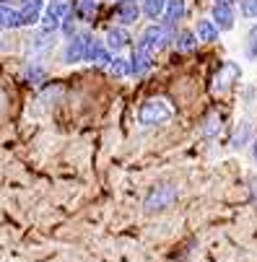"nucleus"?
Here are the masks:
<instances>
[{
	"mask_svg": "<svg viewBox=\"0 0 257 262\" xmlns=\"http://www.w3.org/2000/svg\"><path fill=\"white\" fill-rule=\"evenodd\" d=\"M244 55H247V60L257 62V24H252V26H249V31H247V45H244Z\"/></svg>",
	"mask_w": 257,
	"mask_h": 262,
	"instance_id": "20",
	"label": "nucleus"
},
{
	"mask_svg": "<svg viewBox=\"0 0 257 262\" xmlns=\"http://www.w3.org/2000/svg\"><path fill=\"white\" fill-rule=\"evenodd\" d=\"M109 3H120V0H109Z\"/></svg>",
	"mask_w": 257,
	"mask_h": 262,
	"instance_id": "25",
	"label": "nucleus"
},
{
	"mask_svg": "<svg viewBox=\"0 0 257 262\" xmlns=\"http://www.w3.org/2000/svg\"><path fill=\"white\" fill-rule=\"evenodd\" d=\"M239 78H242L239 62L226 60L221 68L216 70V76H213V91H216V94H226V91H231V89L239 83Z\"/></svg>",
	"mask_w": 257,
	"mask_h": 262,
	"instance_id": "5",
	"label": "nucleus"
},
{
	"mask_svg": "<svg viewBox=\"0 0 257 262\" xmlns=\"http://www.w3.org/2000/svg\"><path fill=\"white\" fill-rule=\"evenodd\" d=\"M195 34H198V42H216L218 39V34H221V29L216 26V21L213 18H200L198 24H195Z\"/></svg>",
	"mask_w": 257,
	"mask_h": 262,
	"instance_id": "13",
	"label": "nucleus"
},
{
	"mask_svg": "<svg viewBox=\"0 0 257 262\" xmlns=\"http://www.w3.org/2000/svg\"><path fill=\"white\" fill-rule=\"evenodd\" d=\"M42 8H45V0H21L18 26H36L42 21Z\"/></svg>",
	"mask_w": 257,
	"mask_h": 262,
	"instance_id": "7",
	"label": "nucleus"
},
{
	"mask_svg": "<svg viewBox=\"0 0 257 262\" xmlns=\"http://www.w3.org/2000/svg\"><path fill=\"white\" fill-rule=\"evenodd\" d=\"M112 50L106 47V42L101 39H91L89 45V52H86V62H94V65H101V68H109V62H112Z\"/></svg>",
	"mask_w": 257,
	"mask_h": 262,
	"instance_id": "9",
	"label": "nucleus"
},
{
	"mask_svg": "<svg viewBox=\"0 0 257 262\" xmlns=\"http://www.w3.org/2000/svg\"><path fill=\"white\" fill-rule=\"evenodd\" d=\"M94 36L89 31H76L73 36H68L65 42V50H62V60L68 65H76V62H86V52H89V45H91Z\"/></svg>",
	"mask_w": 257,
	"mask_h": 262,
	"instance_id": "4",
	"label": "nucleus"
},
{
	"mask_svg": "<svg viewBox=\"0 0 257 262\" xmlns=\"http://www.w3.org/2000/svg\"><path fill=\"white\" fill-rule=\"evenodd\" d=\"M218 133H221V115H218V112H210V115L203 120L200 135L203 138H216Z\"/></svg>",
	"mask_w": 257,
	"mask_h": 262,
	"instance_id": "18",
	"label": "nucleus"
},
{
	"mask_svg": "<svg viewBox=\"0 0 257 262\" xmlns=\"http://www.w3.org/2000/svg\"><path fill=\"white\" fill-rule=\"evenodd\" d=\"M185 13H187V8H185V0H166V8H164V24H172V26H177L182 18H185Z\"/></svg>",
	"mask_w": 257,
	"mask_h": 262,
	"instance_id": "14",
	"label": "nucleus"
},
{
	"mask_svg": "<svg viewBox=\"0 0 257 262\" xmlns=\"http://www.w3.org/2000/svg\"><path fill=\"white\" fill-rule=\"evenodd\" d=\"M130 57H112V62H109V73L112 76H117V78H125V76H130Z\"/></svg>",
	"mask_w": 257,
	"mask_h": 262,
	"instance_id": "19",
	"label": "nucleus"
},
{
	"mask_svg": "<svg viewBox=\"0 0 257 262\" xmlns=\"http://www.w3.org/2000/svg\"><path fill=\"white\" fill-rule=\"evenodd\" d=\"M130 68H133V70H130V76H133V78H143L145 73L154 68V52H151V50H145L143 45L135 42L133 55H130Z\"/></svg>",
	"mask_w": 257,
	"mask_h": 262,
	"instance_id": "6",
	"label": "nucleus"
},
{
	"mask_svg": "<svg viewBox=\"0 0 257 262\" xmlns=\"http://www.w3.org/2000/svg\"><path fill=\"white\" fill-rule=\"evenodd\" d=\"M216 3H231L234 6V3H239V0H216Z\"/></svg>",
	"mask_w": 257,
	"mask_h": 262,
	"instance_id": "24",
	"label": "nucleus"
},
{
	"mask_svg": "<svg viewBox=\"0 0 257 262\" xmlns=\"http://www.w3.org/2000/svg\"><path fill=\"white\" fill-rule=\"evenodd\" d=\"M252 156H254V161H257V138L252 140Z\"/></svg>",
	"mask_w": 257,
	"mask_h": 262,
	"instance_id": "23",
	"label": "nucleus"
},
{
	"mask_svg": "<svg viewBox=\"0 0 257 262\" xmlns=\"http://www.w3.org/2000/svg\"><path fill=\"white\" fill-rule=\"evenodd\" d=\"M138 3H143V0H138Z\"/></svg>",
	"mask_w": 257,
	"mask_h": 262,
	"instance_id": "26",
	"label": "nucleus"
},
{
	"mask_svg": "<svg viewBox=\"0 0 257 262\" xmlns=\"http://www.w3.org/2000/svg\"><path fill=\"white\" fill-rule=\"evenodd\" d=\"M252 135H254V125H252V120H242V122L234 127L231 148H234V151H239V148L249 145V143H252Z\"/></svg>",
	"mask_w": 257,
	"mask_h": 262,
	"instance_id": "12",
	"label": "nucleus"
},
{
	"mask_svg": "<svg viewBox=\"0 0 257 262\" xmlns=\"http://www.w3.org/2000/svg\"><path fill=\"white\" fill-rule=\"evenodd\" d=\"M174 36H177V26L161 21V24L145 26V31L140 34V39H138V45H143L145 50H151V52L156 55V52L164 50L169 42H174Z\"/></svg>",
	"mask_w": 257,
	"mask_h": 262,
	"instance_id": "2",
	"label": "nucleus"
},
{
	"mask_svg": "<svg viewBox=\"0 0 257 262\" xmlns=\"http://www.w3.org/2000/svg\"><path fill=\"white\" fill-rule=\"evenodd\" d=\"M140 16H143V11H140L138 0H120L117 3V21L122 26H133Z\"/></svg>",
	"mask_w": 257,
	"mask_h": 262,
	"instance_id": "11",
	"label": "nucleus"
},
{
	"mask_svg": "<svg viewBox=\"0 0 257 262\" xmlns=\"http://www.w3.org/2000/svg\"><path fill=\"white\" fill-rule=\"evenodd\" d=\"M239 11L244 18H257V0H239Z\"/></svg>",
	"mask_w": 257,
	"mask_h": 262,
	"instance_id": "21",
	"label": "nucleus"
},
{
	"mask_svg": "<svg viewBox=\"0 0 257 262\" xmlns=\"http://www.w3.org/2000/svg\"><path fill=\"white\" fill-rule=\"evenodd\" d=\"M174 117V109L166 99H148L143 101L140 109H138V122L143 127H159V125H166L169 120Z\"/></svg>",
	"mask_w": 257,
	"mask_h": 262,
	"instance_id": "1",
	"label": "nucleus"
},
{
	"mask_svg": "<svg viewBox=\"0 0 257 262\" xmlns=\"http://www.w3.org/2000/svg\"><path fill=\"white\" fill-rule=\"evenodd\" d=\"M104 42H106V47L112 50V52H122V50H127V47H130V42H133V39H130L127 26H122V24H120V26H112V29L106 31V39H104Z\"/></svg>",
	"mask_w": 257,
	"mask_h": 262,
	"instance_id": "10",
	"label": "nucleus"
},
{
	"mask_svg": "<svg viewBox=\"0 0 257 262\" xmlns=\"http://www.w3.org/2000/svg\"><path fill=\"white\" fill-rule=\"evenodd\" d=\"M179 198V190H177V184H156L154 190L145 195L143 200V208L145 213H156V210H166L169 205H174Z\"/></svg>",
	"mask_w": 257,
	"mask_h": 262,
	"instance_id": "3",
	"label": "nucleus"
},
{
	"mask_svg": "<svg viewBox=\"0 0 257 262\" xmlns=\"http://www.w3.org/2000/svg\"><path fill=\"white\" fill-rule=\"evenodd\" d=\"M164 8H166V0H143V3H140L143 16L151 18V21L161 18V16H164Z\"/></svg>",
	"mask_w": 257,
	"mask_h": 262,
	"instance_id": "17",
	"label": "nucleus"
},
{
	"mask_svg": "<svg viewBox=\"0 0 257 262\" xmlns=\"http://www.w3.org/2000/svg\"><path fill=\"white\" fill-rule=\"evenodd\" d=\"M174 47H177L179 52H192V50L198 47V34H195V31H177Z\"/></svg>",
	"mask_w": 257,
	"mask_h": 262,
	"instance_id": "16",
	"label": "nucleus"
},
{
	"mask_svg": "<svg viewBox=\"0 0 257 262\" xmlns=\"http://www.w3.org/2000/svg\"><path fill=\"white\" fill-rule=\"evenodd\" d=\"M24 78L29 83H45L47 81V68L39 62V60H31L26 68H24Z\"/></svg>",
	"mask_w": 257,
	"mask_h": 262,
	"instance_id": "15",
	"label": "nucleus"
},
{
	"mask_svg": "<svg viewBox=\"0 0 257 262\" xmlns=\"http://www.w3.org/2000/svg\"><path fill=\"white\" fill-rule=\"evenodd\" d=\"M249 195H252V205L257 208V177H249Z\"/></svg>",
	"mask_w": 257,
	"mask_h": 262,
	"instance_id": "22",
	"label": "nucleus"
},
{
	"mask_svg": "<svg viewBox=\"0 0 257 262\" xmlns=\"http://www.w3.org/2000/svg\"><path fill=\"white\" fill-rule=\"evenodd\" d=\"M210 18L216 21V26L221 31H231L234 29V21H237V11L231 3H213V13Z\"/></svg>",
	"mask_w": 257,
	"mask_h": 262,
	"instance_id": "8",
	"label": "nucleus"
}]
</instances>
